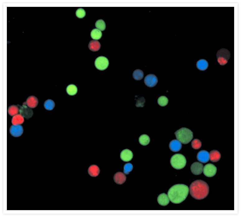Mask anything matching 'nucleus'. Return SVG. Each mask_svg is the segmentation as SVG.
I'll return each mask as SVG.
<instances>
[{"instance_id": "nucleus-4", "label": "nucleus", "mask_w": 241, "mask_h": 217, "mask_svg": "<svg viewBox=\"0 0 241 217\" xmlns=\"http://www.w3.org/2000/svg\"><path fill=\"white\" fill-rule=\"evenodd\" d=\"M170 162L174 168L181 170L185 168L187 163V160L184 156L181 154L178 153L172 156Z\"/></svg>"}, {"instance_id": "nucleus-19", "label": "nucleus", "mask_w": 241, "mask_h": 217, "mask_svg": "<svg viewBox=\"0 0 241 217\" xmlns=\"http://www.w3.org/2000/svg\"><path fill=\"white\" fill-rule=\"evenodd\" d=\"M101 47V44L98 41L91 40L88 44V48L91 51L97 52L98 51Z\"/></svg>"}, {"instance_id": "nucleus-33", "label": "nucleus", "mask_w": 241, "mask_h": 217, "mask_svg": "<svg viewBox=\"0 0 241 217\" xmlns=\"http://www.w3.org/2000/svg\"><path fill=\"white\" fill-rule=\"evenodd\" d=\"M133 165L131 163H127L125 164L124 166V173L128 175L133 170Z\"/></svg>"}, {"instance_id": "nucleus-10", "label": "nucleus", "mask_w": 241, "mask_h": 217, "mask_svg": "<svg viewBox=\"0 0 241 217\" xmlns=\"http://www.w3.org/2000/svg\"><path fill=\"white\" fill-rule=\"evenodd\" d=\"M23 128L20 125H12L11 126L10 132L12 136L18 137L21 136L23 133Z\"/></svg>"}, {"instance_id": "nucleus-3", "label": "nucleus", "mask_w": 241, "mask_h": 217, "mask_svg": "<svg viewBox=\"0 0 241 217\" xmlns=\"http://www.w3.org/2000/svg\"><path fill=\"white\" fill-rule=\"evenodd\" d=\"M177 140L183 144H187L193 139V133L192 131L186 128H182L175 133Z\"/></svg>"}, {"instance_id": "nucleus-28", "label": "nucleus", "mask_w": 241, "mask_h": 217, "mask_svg": "<svg viewBox=\"0 0 241 217\" xmlns=\"http://www.w3.org/2000/svg\"><path fill=\"white\" fill-rule=\"evenodd\" d=\"M44 106L45 109L51 111L53 110L54 107L55 103L51 99H48L45 102Z\"/></svg>"}, {"instance_id": "nucleus-18", "label": "nucleus", "mask_w": 241, "mask_h": 217, "mask_svg": "<svg viewBox=\"0 0 241 217\" xmlns=\"http://www.w3.org/2000/svg\"><path fill=\"white\" fill-rule=\"evenodd\" d=\"M221 158V154L219 151L213 150L210 153V160L211 162H216L219 161Z\"/></svg>"}, {"instance_id": "nucleus-11", "label": "nucleus", "mask_w": 241, "mask_h": 217, "mask_svg": "<svg viewBox=\"0 0 241 217\" xmlns=\"http://www.w3.org/2000/svg\"><path fill=\"white\" fill-rule=\"evenodd\" d=\"M203 165L198 162L194 163L191 166V170L192 173L196 175H200L203 173Z\"/></svg>"}, {"instance_id": "nucleus-17", "label": "nucleus", "mask_w": 241, "mask_h": 217, "mask_svg": "<svg viewBox=\"0 0 241 217\" xmlns=\"http://www.w3.org/2000/svg\"><path fill=\"white\" fill-rule=\"evenodd\" d=\"M26 105L31 108H35L38 106V100L36 97L33 96H29L27 99L26 102Z\"/></svg>"}, {"instance_id": "nucleus-20", "label": "nucleus", "mask_w": 241, "mask_h": 217, "mask_svg": "<svg viewBox=\"0 0 241 217\" xmlns=\"http://www.w3.org/2000/svg\"><path fill=\"white\" fill-rule=\"evenodd\" d=\"M100 169L98 166L96 165H91L88 169V173L92 177H97L100 173Z\"/></svg>"}, {"instance_id": "nucleus-21", "label": "nucleus", "mask_w": 241, "mask_h": 217, "mask_svg": "<svg viewBox=\"0 0 241 217\" xmlns=\"http://www.w3.org/2000/svg\"><path fill=\"white\" fill-rule=\"evenodd\" d=\"M24 117L21 114H18L13 116L12 119V123L13 125H19L23 123Z\"/></svg>"}, {"instance_id": "nucleus-9", "label": "nucleus", "mask_w": 241, "mask_h": 217, "mask_svg": "<svg viewBox=\"0 0 241 217\" xmlns=\"http://www.w3.org/2000/svg\"><path fill=\"white\" fill-rule=\"evenodd\" d=\"M158 79L154 74H149L145 76L144 82L145 85L150 88L155 86L158 83Z\"/></svg>"}, {"instance_id": "nucleus-6", "label": "nucleus", "mask_w": 241, "mask_h": 217, "mask_svg": "<svg viewBox=\"0 0 241 217\" xmlns=\"http://www.w3.org/2000/svg\"><path fill=\"white\" fill-rule=\"evenodd\" d=\"M109 65V60L105 57H99L95 60V66L99 70L103 71L105 70L107 68Z\"/></svg>"}, {"instance_id": "nucleus-14", "label": "nucleus", "mask_w": 241, "mask_h": 217, "mask_svg": "<svg viewBox=\"0 0 241 217\" xmlns=\"http://www.w3.org/2000/svg\"><path fill=\"white\" fill-rule=\"evenodd\" d=\"M169 147L170 150L174 152L180 151L182 148V143L178 140L174 139L170 142Z\"/></svg>"}, {"instance_id": "nucleus-1", "label": "nucleus", "mask_w": 241, "mask_h": 217, "mask_svg": "<svg viewBox=\"0 0 241 217\" xmlns=\"http://www.w3.org/2000/svg\"><path fill=\"white\" fill-rule=\"evenodd\" d=\"M189 188L187 185L177 184L172 187L168 192L170 201L174 204H179L185 201L188 196Z\"/></svg>"}, {"instance_id": "nucleus-12", "label": "nucleus", "mask_w": 241, "mask_h": 217, "mask_svg": "<svg viewBox=\"0 0 241 217\" xmlns=\"http://www.w3.org/2000/svg\"><path fill=\"white\" fill-rule=\"evenodd\" d=\"M197 159L199 162L204 164L206 163L210 160V153L206 150L200 151L197 153Z\"/></svg>"}, {"instance_id": "nucleus-23", "label": "nucleus", "mask_w": 241, "mask_h": 217, "mask_svg": "<svg viewBox=\"0 0 241 217\" xmlns=\"http://www.w3.org/2000/svg\"><path fill=\"white\" fill-rule=\"evenodd\" d=\"M102 33L101 30L97 29H94L91 31V37L93 39L98 40L101 39Z\"/></svg>"}, {"instance_id": "nucleus-27", "label": "nucleus", "mask_w": 241, "mask_h": 217, "mask_svg": "<svg viewBox=\"0 0 241 217\" xmlns=\"http://www.w3.org/2000/svg\"><path fill=\"white\" fill-rule=\"evenodd\" d=\"M133 77L136 80H140L144 77V73L141 70L137 69L134 72Z\"/></svg>"}, {"instance_id": "nucleus-32", "label": "nucleus", "mask_w": 241, "mask_h": 217, "mask_svg": "<svg viewBox=\"0 0 241 217\" xmlns=\"http://www.w3.org/2000/svg\"><path fill=\"white\" fill-rule=\"evenodd\" d=\"M86 13L85 10L82 8H79L77 9L76 11V15L77 17L79 19H82L85 17Z\"/></svg>"}, {"instance_id": "nucleus-5", "label": "nucleus", "mask_w": 241, "mask_h": 217, "mask_svg": "<svg viewBox=\"0 0 241 217\" xmlns=\"http://www.w3.org/2000/svg\"><path fill=\"white\" fill-rule=\"evenodd\" d=\"M230 52L227 49H220L218 51L216 56L218 62L222 66L225 65L230 58Z\"/></svg>"}, {"instance_id": "nucleus-22", "label": "nucleus", "mask_w": 241, "mask_h": 217, "mask_svg": "<svg viewBox=\"0 0 241 217\" xmlns=\"http://www.w3.org/2000/svg\"><path fill=\"white\" fill-rule=\"evenodd\" d=\"M209 66L208 63L204 59L200 60L198 61L196 64L197 68L201 71H205L207 69Z\"/></svg>"}, {"instance_id": "nucleus-30", "label": "nucleus", "mask_w": 241, "mask_h": 217, "mask_svg": "<svg viewBox=\"0 0 241 217\" xmlns=\"http://www.w3.org/2000/svg\"><path fill=\"white\" fill-rule=\"evenodd\" d=\"M168 99L167 97L165 96H161L158 99V104L161 107H164L168 104Z\"/></svg>"}, {"instance_id": "nucleus-8", "label": "nucleus", "mask_w": 241, "mask_h": 217, "mask_svg": "<svg viewBox=\"0 0 241 217\" xmlns=\"http://www.w3.org/2000/svg\"><path fill=\"white\" fill-rule=\"evenodd\" d=\"M217 168L214 165L208 164L204 167L203 172L206 177H212L217 173Z\"/></svg>"}, {"instance_id": "nucleus-25", "label": "nucleus", "mask_w": 241, "mask_h": 217, "mask_svg": "<svg viewBox=\"0 0 241 217\" xmlns=\"http://www.w3.org/2000/svg\"><path fill=\"white\" fill-rule=\"evenodd\" d=\"M140 144L143 146H147L150 142V138L149 135L146 134H143L141 135L139 139Z\"/></svg>"}, {"instance_id": "nucleus-31", "label": "nucleus", "mask_w": 241, "mask_h": 217, "mask_svg": "<svg viewBox=\"0 0 241 217\" xmlns=\"http://www.w3.org/2000/svg\"><path fill=\"white\" fill-rule=\"evenodd\" d=\"M191 146L195 150H198L201 147L202 143L199 139H195L192 141Z\"/></svg>"}, {"instance_id": "nucleus-15", "label": "nucleus", "mask_w": 241, "mask_h": 217, "mask_svg": "<svg viewBox=\"0 0 241 217\" xmlns=\"http://www.w3.org/2000/svg\"><path fill=\"white\" fill-rule=\"evenodd\" d=\"M114 180L116 183L121 185L124 184L126 179V177L125 174L119 172L115 174L113 177Z\"/></svg>"}, {"instance_id": "nucleus-13", "label": "nucleus", "mask_w": 241, "mask_h": 217, "mask_svg": "<svg viewBox=\"0 0 241 217\" xmlns=\"http://www.w3.org/2000/svg\"><path fill=\"white\" fill-rule=\"evenodd\" d=\"M133 154L132 151L129 149H125L123 150L120 154V159L124 162H129L132 159Z\"/></svg>"}, {"instance_id": "nucleus-16", "label": "nucleus", "mask_w": 241, "mask_h": 217, "mask_svg": "<svg viewBox=\"0 0 241 217\" xmlns=\"http://www.w3.org/2000/svg\"><path fill=\"white\" fill-rule=\"evenodd\" d=\"M158 204L162 206H166L169 204L170 200L167 194L163 193L158 197Z\"/></svg>"}, {"instance_id": "nucleus-24", "label": "nucleus", "mask_w": 241, "mask_h": 217, "mask_svg": "<svg viewBox=\"0 0 241 217\" xmlns=\"http://www.w3.org/2000/svg\"><path fill=\"white\" fill-rule=\"evenodd\" d=\"M19 112V108L17 105H11L8 108V113L11 116H14Z\"/></svg>"}, {"instance_id": "nucleus-29", "label": "nucleus", "mask_w": 241, "mask_h": 217, "mask_svg": "<svg viewBox=\"0 0 241 217\" xmlns=\"http://www.w3.org/2000/svg\"><path fill=\"white\" fill-rule=\"evenodd\" d=\"M95 27L101 31H103L106 28V24L103 20L100 19L97 20L95 24Z\"/></svg>"}, {"instance_id": "nucleus-2", "label": "nucleus", "mask_w": 241, "mask_h": 217, "mask_svg": "<svg viewBox=\"0 0 241 217\" xmlns=\"http://www.w3.org/2000/svg\"><path fill=\"white\" fill-rule=\"evenodd\" d=\"M189 191L190 195L193 198L197 200H201L208 196L210 188L206 182L201 180H197L191 184Z\"/></svg>"}, {"instance_id": "nucleus-7", "label": "nucleus", "mask_w": 241, "mask_h": 217, "mask_svg": "<svg viewBox=\"0 0 241 217\" xmlns=\"http://www.w3.org/2000/svg\"><path fill=\"white\" fill-rule=\"evenodd\" d=\"M19 108L20 114L24 118L28 120L31 118L33 115V110L26 105V102L23 103L22 106L17 105Z\"/></svg>"}, {"instance_id": "nucleus-26", "label": "nucleus", "mask_w": 241, "mask_h": 217, "mask_svg": "<svg viewBox=\"0 0 241 217\" xmlns=\"http://www.w3.org/2000/svg\"><path fill=\"white\" fill-rule=\"evenodd\" d=\"M66 91L68 94L70 96H74L78 92V89L75 85L70 84L67 88Z\"/></svg>"}, {"instance_id": "nucleus-34", "label": "nucleus", "mask_w": 241, "mask_h": 217, "mask_svg": "<svg viewBox=\"0 0 241 217\" xmlns=\"http://www.w3.org/2000/svg\"><path fill=\"white\" fill-rule=\"evenodd\" d=\"M145 99L144 97H141L139 98L136 102V106L137 107H143L144 106Z\"/></svg>"}]
</instances>
